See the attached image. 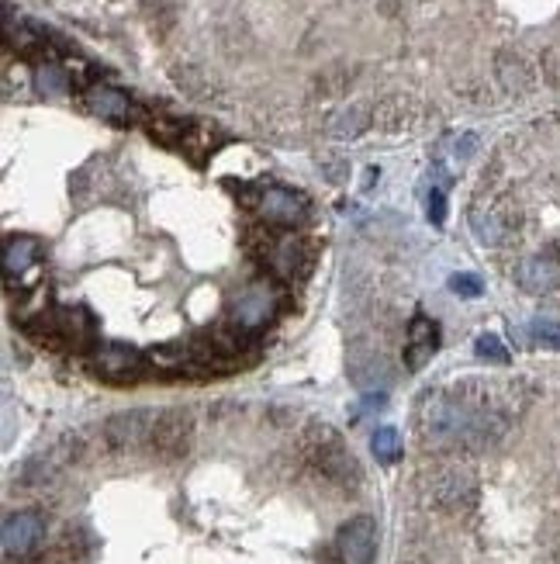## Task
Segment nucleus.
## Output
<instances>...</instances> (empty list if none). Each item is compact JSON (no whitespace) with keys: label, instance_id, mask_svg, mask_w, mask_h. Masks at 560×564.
Segmentation results:
<instances>
[{"label":"nucleus","instance_id":"nucleus-1","mask_svg":"<svg viewBox=\"0 0 560 564\" xmlns=\"http://www.w3.org/2000/svg\"><path fill=\"white\" fill-rule=\"evenodd\" d=\"M277 302H280V295H277L274 284H270V281H253V284H246V288L239 291L236 305H232V315H236V322L242 329H260V326H267V322L274 319Z\"/></svg>","mask_w":560,"mask_h":564},{"label":"nucleus","instance_id":"nucleus-2","mask_svg":"<svg viewBox=\"0 0 560 564\" xmlns=\"http://www.w3.org/2000/svg\"><path fill=\"white\" fill-rule=\"evenodd\" d=\"M339 554H343V564H370L377 551V526L370 516H357L339 530Z\"/></svg>","mask_w":560,"mask_h":564},{"label":"nucleus","instance_id":"nucleus-3","mask_svg":"<svg viewBox=\"0 0 560 564\" xmlns=\"http://www.w3.org/2000/svg\"><path fill=\"white\" fill-rule=\"evenodd\" d=\"M256 212L274 225H301L308 215V201L287 187H267L256 201Z\"/></svg>","mask_w":560,"mask_h":564},{"label":"nucleus","instance_id":"nucleus-4","mask_svg":"<svg viewBox=\"0 0 560 564\" xmlns=\"http://www.w3.org/2000/svg\"><path fill=\"white\" fill-rule=\"evenodd\" d=\"M0 537H4L7 558H25V554H32L42 544L45 526L35 513H14L4 520V533Z\"/></svg>","mask_w":560,"mask_h":564},{"label":"nucleus","instance_id":"nucleus-5","mask_svg":"<svg viewBox=\"0 0 560 564\" xmlns=\"http://www.w3.org/2000/svg\"><path fill=\"white\" fill-rule=\"evenodd\" d=\"M142 367V357L132 347H97L94 371L101 378H132Z\"/></svg>","mask_w":560,"mask_h":564},{"label":"nucleus","instance_id":"nucleus-6","mask_svg":"<svg viewBox=\"0 0 560 564\" xmlns=\"http://www.w3.org/2000/svg\"><path fill=\"white\" fill-rule=\"evenodd\" d=\"M433 353H436V326L426 315H415L412 329H408V367L419 371Z\"/></svg>","mask_w":560,"mask_h":564},{"label":"nucleus","instance_id":"nucleus-7","mask_svg":"<svg viewBox=\"0 0 560 564\" xmlns=\"http://www.w3.org/2000/svg\"><path fill=\"white\" fill-rule=\"evenodd\" d=\"M87 104L97 118H104V122H125L128 108H132V104H128V94L118 87H94L87 94Z\"/></svg>","mask_w":560,"mask_h":564},{"label":"nucleus","instance_id":"nucleus-8","mask_svg":"<svg viewBox=\"0 0 560 564\" xmlns=\"http://www.w3.org/2000/svg\"><path fill=\"white\" fill-rule=\"evenodd\" d=\"M519 284L529 291V295H543V291H550L557 284V267L550 260L543 257H529L522 260L519 267Z\"/></svg>","mask_w":560,"mask_h":564},{"label":"nucleus","instance_id":"nucleus-9","mask_svg":"<svg viewBox=\"0 0 560 564\" xmlns=\"http://www.w3.org/2000/svg\"><path fill=\"white\" fill-rule=\"evenodd\" d=\"M39 257V243L32 236H11L4 246V270L7 274H25L28 267Z\"/></svg>","mask_w":560,"mask_h":564},{"label":"nucleus","instance_id":"nucleus-10","mask_svg":"<svg viewBox=\"0 0 560 564\" xmlns=\"http://www.w3.org/2000/svg\"><path fill=\"white\" fill-rule=\"evenodd\" d=\"M370 450H374V457L381 464H395L401 457V436L395 426H381V430H374V436H370Z\"/></svg>","mask_w":560,"mask_h":564},{"label":"nucleus","instance_id":"nucleus-11","mask_svg":"<svg viewBox=\"0 0 560 564\" xmlns=\"http://www.w3.org/2000/svg\"><path fill=\"white\" fill-rule=\"evenodd\" d=\"M35 90H39L42 97H59L70 90V77H66L59 66L45 63V66H39V73H35Z\"/></svg>","mask_w":560,"mask_h":564},{"label":"nucleus","instance_id":"nucleus-12","mask_svg":"<svg viewBox=\"0 0 560 564\" xmlns=\"http://www.w3.org/2000/svg\"><path fill=\"white\" fill-rule=\"evenodd\" d=\"M471 225H474V232H478L481 243H488V246L502 243L505 229H502V222H498V218H495V212H484V208H474V212H471Z\"/></svg>","mask_w":560,"mask_h":564},{"label":"nucleus","instance_id":"nucleus-13","mask_svg":"<svg viewBox=\"0 0 560 564\" xmlns=\"http://www.w3.org/2000/svg\"><path fill=\"white\" fill-rule=\"evenodd\" d=\"M474 350H478L481 360H495V364H509V350H505V343L498 340L495 333H481L478 343H474Z\"/></svg>","mask_w":560,"mask_h":564},{"label":"nucleus","instance_id":"nucleus-14","mask_svg":"<svg viewBox=\"0 0 560 564\" xmlns=\"http://www.w3.org/2000/svg\"><path fill=\"white\" fill-rule=\"evenodd\" d=\"M529 333H533L536 343H543V347H554L560 350V322L557 319H533V326H529Z\"/></svg>","mask_w":560,"mask_h":564},{"label":"nucleus","instance_id":"nucleus-15","mask_svg":"<svg viewBox=\"0 0 560 564\" xmlns=\"http://www.w3.org/2000/svg\"><path fill=\"white\" fill-rule=\"evenodd\" d=\"M450 291H457L460 298H481L484 284L478 274H453L450 277Z\"/></svg>","mask_w":560,"mask_h":564},{"label":"nucleus","instance_id":"nucleus-16","mask_svg":"<svg viewBox=\"0 0 560 564\" xmlns=\"http://www.w3.org/2000/svg\"><path fill=\"white\" fill-rule=\"evenodd\" d=\"M443 218H446V201H443V191H440V187H436V191L429 194V222L440 225Z\"/></svg>","mask_w":560,"mask_h":564}]
</instances>
